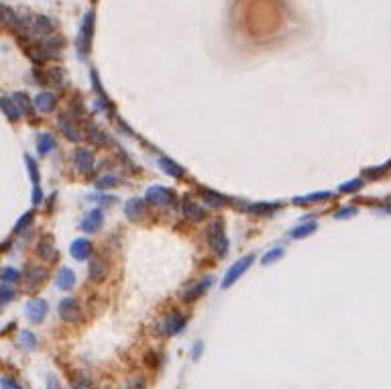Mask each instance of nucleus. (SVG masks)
<instances>
[{
	"instance_id": "f257e3e1",
	"label": "nucleus",
	"mask_w": 391,
	"mask_h": 389,
	"mask_svg": "<svg viewBox=\"0 0 391 389\" xmlns=\"http://www.w3.org/2000/svg\"><path fill=\"white\" fill-rule=\"evenodd\" d=\"M206 239L210 243V247L216 251L218 257H224L228 253V239L224 235V224L222 220H212L206 228Z\"/></svg>"
},
{
	"instance_id": "f03ea898",
	"label": "nucleus",
	"mask_w": 391,
	"mask_h": 389,
	"mask_svg": "<svg viewBox=\"0 0 391 389\" xmlns=\"http://www.w3.org/2000/svg\"><path fill=\"white\" fill-rule=\"evenodd\" d=\"M185 322H188V318H185V316H181V314H169V316H165L161 322H157L155 332L157 334H163V336H173V334L181 332Z\"/></svg>"
},
{
	"instance_id": "7ed1b4c3",
	"label": "nucleus",
	"mask_w": 391,
	"mask_h": 389,
	"mask_svg": "<svg viewBox=\"0 0 391 389\" xmlns=\"http://www.w3.org/2000/svg\"><path fill=\"white\" fill-rule=\"evenodd\" d=\"M253 261H255V255H247V257H243V259H238L228 271H226V275H224V279H222V289H226V287H230L240 275L245 273V271L253 265Z\"/></svg>"
},
{
	"instance_id": "20e7f679",
	"label": "nucleus",
	"mask_w": 391,
	"mask_h": 389,
	"mask_svg": "<svg viewBox=\"0 0 391 389\" xmlns=\"http://www.w3.org/2000/svg\"><path fill=\"white\" fill-rule=\"evenodd\" d=\"M80 314H82V310H80L78 300L63 298L59 302V316H61V320H65V322H78L80 320Z\"/></svg>"
},
{
	"instance_id": "39448f33",
	"label": "nucleus",
	"mask_w": 391,
	"mask_h": 389,
	"mask_svg": "<svg viewBox=\"0 0 391 389\" xmlns=\"http://www.w3.org/2000/svg\"><path fill=\"white\" fill-rule=\"evenodd\" d=\"M47 310H49V306H47L45 300L35 298V300H31V302L27 304V318H29L33 324H41L43 318L47 316Z\"/></svg>"
},
{
	"instance_id": "423d86ee",
	"label": "nucleus",
	"mask_w": 391,
	"mask_h": 389,
	"mask_svg": "<svg viewBox=\"0 0 391 389\" xmlns=\"http://www.w3.org/2000/svg\"><path fill=\"white\" fill-rule=\"evenodd\" d=\"M145 198H147V202H151V204L167 206V204H171V200H173V194H171V190H167V188H161V186H151V188L147 190Z\"/></svg>"
},
{
	"instance_id": "0eeeda50",
	"label": "nucleus",
	"mask_w": 391,
	"mask_h": 389,
	"mask_svg": "<svg viewBox=\"0 0 391 389\" xmlns=\"http://www.w3.org/2000/svg\"><path fill=\"white\" fill-rule=\"evenodd\" d=\"M110 273V267H108V261L102 259V257H94L90 261V267H88V275L92 281H104Z\"/></svg>"
},
{
	"instance_id": "6e6552de",
	"label": "nucleus",
	"mask_w": 391,
	"mask_h": 389,
	"mask_svg": "<svg viewBox=\"0 0 391 389\" xmlns=\"http://www.w3.org/2000/svg\"><path fill=\"white\" fill-rule=\"evenodd\" d=\"M57 125H59V129H61V132L65 134V139H67V141L78 143V141L82 139V130L78 129V125L73 123V121L69 119V116L61 114V116H59V121H57Z\"/></svg>"
},
{
	"instance_id": "1a4fd4ad",
	"label": "nucleus",
	"mask_w": 391,
	"mask_h": 389,
	"mask_svg": "<svg viewBox=\"0 0 391 389\" xmlns=\"http://www.w3.org/2000/svg\"><path fill=\"white\" fill-rule=\"evenodd\" d=\"M73 161H76V167L82 173H90L92 169H94V163H96L94 153H92L90 149H82V147L76 151V155H73Z\"/></svg>"
},
{
	"instance_id": "9d476101",
	"label": "nucleus",
	"mask_w": 391,
	"mask_h": 389,
	"mask_svg": "<svg viewBox=\"0 0 391 389\" xmlns=\"http://www.w3.org/2000/svg\"><path fill=\"white\" fill-rule=\"evenodd\" d=\"M69 253H71L73 259L86 261L92 255V243L88 239H76V241L71 243V247H69Z\"/></svg>"
},
{
	"instance_id": "9b49d317",
	"label": "nucleus",
	"mask_w": 391,
	"mask_h": 389,
	"mask_svg": "<svg viewBox=\"0 0 391 389\" xmlns=\"http://www.w3.org/2000/svg\"><path fill=\"white\" fill-rule=\"evenodd\" d=\"M102 222H104V212H102L100 208L90 210V212L86 214V218L82 220V230H86V232H96V230L102 226Z\"/></svg>"
},
{
	"instance_id": "f8f14e48",
	"label": "nucleus",
	"mask_w": 391,
	"mask_h": 389,
	"mask_svg": "<svg viewBox=\"0 0 391 389\" xmlns=\"http://www.w3.org/2000/svg\"><path fill=\"white\" fill-rule=\"evenodd\" d=\"M181 212H183V216L192 222H200V220H204V216H206L204 208L200 204H196L194 200H183L181 202Z\"/></svg>"
},
{
	"instance_id": "ddd939ff",
	"label": "nucleus",
	"mask_w": 391,
	"mask_h": 389,
	"mask_svg": "<svg viewBox=\"0 0 391 389\" xmlns=\"http://www.w3.org/2000/svg\"><path fill=\"white\" fill-rule=\"evenodd\" d=\"M92 31H94V14L88 12V14L84 16V23H82V37H80V49H84V53H88V49H90Z\"/></svg>"
},
{
	"instance_id": "4468645a",
	"label": "nucleus",
	"mask_w": 391,
	"mask_h": 389,
	"mask_svg": "<svg viewBox=\"0 0 391 389\" xmlns=\"http://www.w3.org/2000/svg\"><path fill=\"white\" fill-rule=\"evenodd\" d=\"M124 214H126V218H130V220H141L143 214H145V202L141 198H130L124 204Z\"/></svg>"
},
{
	"instance_id": "2eb2a0df",
	"label": "nucleus",
	"mask_w": 391,
	"mask_h": 389,
	"mask_svg": "<svg viewBox=\"0 0 391 389\" xmlns=\"http://www.w3.org/2000/svg\"><path fill=\"white\" fill-rule=\"evenodd\" d=\"M0 108H2V112L8 116L10 121H16V119H21V106H18L16 102H14V98H10V96H2L0 98Z\"/></svg>"
},
{
	"instance_id": "dca6fc26",
	"label": "nucleus",
	"mask_w": 391,
	"mask_h": 389,
	"mask_svg": "<svg viewBox=\"0 0 391 389\" xmlns=\"http://www.w3.org/2000/svg\"><path fill=\"white\" fill-rule=\"evenodd\" d=\"M73 285H76V273H73L69 267L59 269V273H57V287L63 289V291H69V289H73Z\"/></svg>"
},
{
	"instance_id": "f3484780",
	"label": "nucleus",
	"mask_w": 391,
	"mask_h": 389,
	"mask_svg": "<svg viewBox=\"0 0 391 389\" xmlns=\"http://www.w3.org/2000/svg\"><path fill=\"white\" fill-rule=\"evenodd\" d=\"M210 283H212V277H204L200 283H196L194 287H190L188 291H185V294H183V300H185V302H194V300H198V298L204 294V291H206V289L210 287Z\"/></svg>"
},
{
	"instance_id": "a211bd4d",
	"label": "nucleus",
	"mask_w": 391,
	"mask_h": 389,
	"mask_svg": "<svg viewBox=\"0 0 391 389\" xmlns=\"http://www.w3.org/2000/svg\"><path fill=\"white\" fill-rule=\"evenodd\" d=\"M35 106L39 108L41 112H49L55 108V96L51 92H41L39 96L35 98Z\"/></svg>"
},
{
	"instance_id": "6ab92c4d",
	"label": "nucleus",
	"mask_w": 391,
	"mask_h": 389,
	"mask_svg": "<svg viewBox=\"0 0 391 389\" xmlns=\"http://www.w3.org/2000/svg\"><path fill=\"white\" fill-rule=\"evenodd\" d=\"M316 230H318V224H316V222H304V224H300V226H295V228L289 232V237H291V239H306V237L314 235Z\"/></svg>"
},
{
	"instance_id": "aec40b11",
	"label": "nucleus",
	"mask_w": 391,
	"mask_h": 389,
	"mask_svg": "<svg viewBox=\"0 0 391 389\" xmlns=\"http://www.w3.org/2000/svg\"><path fill=\"white\" fill-rule=\"evenodd\" d=\"M53 149H55V139L49 132H41L39 137H37V151H39V155H47Z\"/></svg>"
},
{
	"instance_id": "412c9836",
	"label": "nucleus",
	"mask_w": 391,
	"mask_h": 389,
	"mask_svg": "<svg viewBox=\"0 0 391 389\" xmlns=\"http://www.w3.org/2000/svg\"><path fill=\"white\" fill-rule=\"evenodd\" d=\"M159 167L167 173V176H171V178H181V176H183V169H181L175 161L167 159V157H161V159H159Z\"/></svg>"
},
{
	"instance_id": "4be33fe9",
	"label": "nucleus",
	"mask_w": 391,
	"mask_h": 389,
	"mask_svg": "<svg viewBox=\"0 0 391 389\" xmlns=\"http://www.w3.org/2000/svg\"><path fill=\"white\" fill-rule=\"evenodd\" d=\"M37 253H39V257L43 259H51L55 255V247H53V239L49 235H45L41 241H39V247H37Z\"/></svg>"
},
{
	"instance_id": "5701e85b",
	"label": "nucleus",
	"mask_w": 391,
	"mask_h": 389,
	"mask_svg": "<svg viewBox=\"0 0 391 389\" xmlns=\"http://www.w3.org/2000/svg\"><path fill=\"white\" fill-rule=\"evenodd\" d=\"M202 196H204V200H206L212 208H220V206H224L228 202L226 198H222L218 192H212V190H206V188H202Z\"/></svg>"
},
{
	"instance_id": "b1692460",
	"label": "nucleus",
	"mask_w": 391,
	"mask_h": 389,
	"mask_svg": "<svg viewBox=\"0 0 391 389\" xmlns=\"http://www.w3.org/2000/svg\"><path fill=\"white\" fill-rule=\"evenodd\" d=\"M332 196L330 192H316V194H308L304 198H293V204L302 206V204H314V202H320V200H328Z\"/></svg>"
},
{
	"instance_id": "393cba45",
	"label": "nucleus",
	"mask_w": 391,
	"mask_h": 389,
	"mask_svg": "<svg viewBox=\"0 0 391 389\" xmlns=\"http://www.w3.org/2000/svg\"><path fill=\"white\" fill-rule=\"evenodd\" d=\"M45 277H47V271H45L43 267H29V271H27V279H29V285L39 283V281H43Z\"/></svg>"
},
{
	"instance_id": "a878e982",
	"label": "nucleus",
	"mask_w": 391,
	"mask_h": 389,
	"mask_svg": "<svg viewBox=\"0 0 391 389\" xmlns=\"http://www.w3.org/2000/svg\"><path fill=\"white\" fill-rule=\"evenodd\" d=\"M14 102L21 106V110L23 112H33V102H31V98H29V94H25V92H16L14 96Z\"/></svg>"
},
{
	"instance_id": "bb28decb",
	"label": "nucleus",
	"mask_w": 391,
	"mask_h": 389,
	"mask_svg": "<svg viewBox=\"0 0 391 389\" xmlns=\"http://www.w3.org/2000/svg\"><path fill=\"white\" fill-rule=\"evenodd\" d=\"M18 279H21V271H18V269H14V267H4L2 269V283L10 285V283H14Z\"/></svg>"
},
{
	"instance_id": "cd10ccee",
	"label": "nucleus",
	"mask_w": 391,
	"mask_h": 389,
	"mask_svg": "<svg viewBox=\"0 0 391 389\" xmlns=\"http://www.w3.org/2000/svg\"><path fill=\"white\" fill-rule=\"evenodd\" d=\"M88 134H90V141L94 143V145H98V147H102V145H106L108 143V139H106V134H104V130H100V129H90L88 130Z\"/></svg>"
},
{
	"instance_id": "c85d7f7f",
	"label": "nucleus",
	"mask_w": 391,
	"mask_h": 389,
	"mask_svg": "<svg viewBox=\"0 0 391 389\" xmlns=\"http://www.w3.org/2000/svg\"><path fill=\"white\" fill-rule=\"evenodd\" d=\"M45 77H47L49 82H53L55 86H63V71L59 67H49L47 73H45Z\"/></svg>"
},
{
	"instance_id": "c756f323",
	"label": "nucleus",
	"mask_w": 391,
	"mask_h": 389,
	"mask_svg": "<svg viewBox=\"0 0 391 389\" xmlns=\"http://www.w3.org/2000/svg\"><path fill=\"white\" fill-rule=\"evenodd\" d=\"M21 344L25 348H29V351H33V348L37 346V336L31 332V330H23L21 332Z\"/></svg>"
},
{
	"instance_id": "7c9ffc66",
	"label": "nucleus",
	"mask_w": 391,
	"mask_h": 389,
	"mask_svg": "<svg viewBox=\"0 0 391 389\" xmlns=\"http://www.w3.org/2000/svg\"><path fill=\"white\" fill-rule=\"evenodd\" d=\"M116 184H118V178H116V176H110V173H108V176H102L100 180H96V188H98V190L114 188Z\"/></svg>"
},
{
	"instance_id": "2f4dec72",
	"label": "nucleus",
	"mask_w": 391,
	"mask_h": 389,
	"mask_svg": "<svg viewBox=\"0 0 391 389\" xmlns=\"http://www.w3.org/2000/svg\"><path fill=\"white\" fill-rule=\"evenodd\" d=\"M281 255H283V249H271L269 253H265V255L261 257V263H263V265H271V263H275Z\"/></svg>"
},
{
	"instance_id": "473e14b6",
	"label": "nucleus",
	"mask_w": 391,
	"mask_h": 389,
	"mask_svg": "<svg viewBox=\"0 0 391 389\" xmlns=\"http://www.w3.org/2000/svg\"><path fill=\"white\" fill-rule=\"evenodd\" d=\"M25 161H27V167H29V173H31V178H33V184H35V188H39V169H37V163L29 157V155H27V157H25Z\"/></svg>"
},
{
	"instance_id": "72a5a7b5",
	"label": "nucleus",
	"mask_w": 391,
	"mask_h": 389,
	"mask_svg": "<svg viewBox=\"0 0 391 389\" xmlns=\"http://www.w3.org/2000/svg\"><path fill=\"white\" fill-rule=\"evenodd\" d=\"M126 389H147V381L143 375H133L126 381Z\"/></svg>"
},
{
	"instance_id": "f704fd0d",
	"label": "nucleus",
	"mask_w": 391,
	"mask_h": 389,
	"mask_svg": "<svg viewBox=\"0 0 391 389\" xmlns=\"http://www.w3.org/2000/svg\"><path fill=\"white\" fill-rule=\"evenodd\" d=\"M31 220H33V212H27V214H23L21 218H18V222L14 224V232H23L29 224H31Z\"/></svg>"
},
{
	"instance_id": "c9c22d12",
	"label": "nucleus",
	"mask_w": 391,
	"mask_h": 389,
	"mask_svg": "<svg viewBox=\"0 0 391 389\" xmlns=\"http://www.w3.org/2000/svg\"><path fill=\"white\" fill-rule=\"evenodd\" d=\"M361 186H363V180L357 178V180H352V182H348V184H342L338 190H340L342 194H350V192H357Z\"/></svg>"
},
{
	"instance_id": "e433bc0d",
	"label": "nucleus",
	"mask_w": 391,
	"mask_h": 389,
	"mask_svg": "<svg viewBox=\"0 0 391 389\" xmlns=\"http://www.w3.org/2000/svg\"><path fill=\"white\" fill-rule=\"evenodd\" d=\"M0 294H2V296H0V304H2V306H6V304L14 298V291H12L6 283H2V289H0Z\"/></svg>"
},
{
	"instance_id": "4c0bfd02",
	"label": "nucleus",
	"mask_w": 391,
	"mask_h": 389,
	"mask_svg": "<svg viewBox=\"0 0 391 389\" xmlns=\"http://www.w3.org/2000/svg\"><path fill=\"white\" fill-rule=\"evenodd\" d=\"M355 214H357L355 206H344V208H340L336 214H334V218H350V216H355Z\"/></svg>"
},
{
	"instance_id": "58836bf2",
	"label": "nucleus",
	"mask_w": 391,
	"mask_h": 389,
	"mask_svg": "<svg viewBox=\"0 0 391 389\" xmlns=\"http://www.w3.org/2000/svg\"><path fill=\"white\" fill-rule=\"evenodd\" d=\"M275 208H277L275 204H253L249 210L255 212V214H265L267 210H275Z\"/></svg>"
},
{
	"instance_id": "ea45409f",
	"label": "nucleus",
	"mask_w": 391,
	"mask_h": 389,
	"mask_svg": "<svg viewBox=\"0 0 391 389\" xmlns=\"http://www.w3.org/2000/svg\"><path fill=\"white\" fill-rule=\"evenodd\" d=\"M0 385H2V389H23L16 381H12L10 377H2V379H0Z\"/></svg>"
},
{
	"instance_id": "a19ab883",
	"label": "nucleus",
	"mask_w": 391,
	"mask_h": 389,
	"mask_svg": "<svg viewBox=\"0 0 391 389\" xmlns=\"http://www.w3.org/2000/svg\"><path fill=\"white\" fill-rule=\"evenodd\" d=\"M47 389H63V387H61V383H59L57 377H55V375H49V377H47Z\"/></svg>"
},
{
	"instance_id": "79ce46f5",
	"label": "nucleus",
	"mask_w": 391,
	"mask_h": 389,
	"mask_svg": "<svg viewBox=\"0 0 391 389\" xmlns=\"http://www.w3.org/2000/svg\"><path fill=\"white\" fill-rule=\"evenodd\" d=\"M202 348H204V344H202V342H198V346H194V351H192L194 359H200V355H202Z\"/></svg>"
},
{
	"instance_id": "37998d69",
	"label": "nucleus",
	"mask_w": 391,
	"mask_h": 389,
	"mask_svg": "<svg viewBox=\"0 0 391 389\" xmlns=\"http://www.w3.org/2000/svg\"><path fill=\"white\" fill-rule=\"evenodd\" d=\"M73 389H90V387H84V385H80V383H76V385H73Z\"/></svg>"
},
{
	"instance_id": "c03bdc74",
	"label": "nucleus",
	"mask_w": 391,
	"mask_h": 389,
	"mask_svg": "<svg viewBox=\"0 0 391 389\" xmlns=\"http://www.w3.org/2000/svg\"><path fill=\"white\" fill-rule=\"evenodd\" d=\"M385 212H387V214H391V204H389V206L385 208Z\"/></svg>"
}]
</instances>
